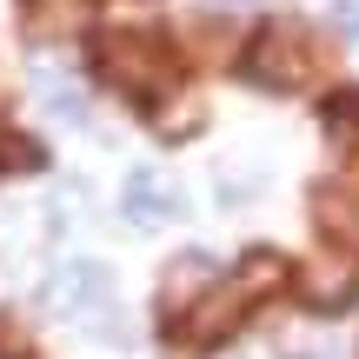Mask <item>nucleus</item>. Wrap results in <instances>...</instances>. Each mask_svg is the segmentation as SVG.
<instances>
[{"mask_svg":"<svg viewBox=\"0 0 359 359\" xmlns=\"http://www.w3.org/2000/svg\"><path fill=\"white\" fill-rule=\"evenodd\" d=\"M34 87H40V100H47V114H53V120H67V127H80V120H87V93H80L74 80H60L53 67H40Z\"/></svg>","mask_w":359,"mask_h":359,"instance_id":"39448f33","label":"nucleus"},{"mask_svg":"<svg viewBox=\"0 0 359 359\" xmlns=\"http://www.w3.org/2000/svg\"><path fill=\"white\" fill-rule=\"evenodd\" d=\"M333 20L346 27V34H359V0H333Z\"/></svg>","mask_w":359,"mask_h":359,"instance_id":"6e6552de","label":"nucleus"},{"mask_svg":"<svg viewBox=\"0 0 359 359\" xmlns=\"http://www.w3.org/2000/svg\"><path fill=\"white\" fill-rule=\"evenodd\" d=\"M154 47H147V40H114V47H107V74L120 80V87L127 93H154Z\"/></svg>","mask_w":359,"mask_h":359,"instance_id":"7ed1b4c3","label":"nucleus"},{"mask_svg":"<svg viewBox=\"0 0 359 359\" xmlns=\"http://www.w3.org/2000/svg\"><path fill=\"white\" fill-rule=\"evenodd\" d=\"M306 40H299V27H266V34L253 40V53H246V80H259V87L286 93L306 80Z\"/></svg>","mask_w":359,"mask_h":359,"instance_id":"f257e3e1","label":"nucleus"},{"mask_svg":"<svg viewBox=\"0 0 359 359\" xmlns=\"http://www.w3.org/2000/svg\"><path fill=\"white\" fill-rule=\"evenodd\" d=\"M180 213V193L167 187V193H160L154 187V173H127V219H133V226H154V219H173Z\"/></svg>","mask_w":359,"mask_h":359,"instance_id":"20e7f679","label":"nucleus"},{"mask_svg":"<svg viewBox=\"0 0 359 359\" xmlns=\"http://www.w3.org/2000/svg\"><path fill=\"white\" fill-rule=\"evenodd\" d=\"M53 293H60L67 306H74V299H100V293H107V273L93 266V259H74V266L60 273V286H53Z\"/></svg>","mask_w":359,"mask_h":359,"instance_id":"423d86ee","label":"nucleus"},{"mask_svg":"<svg viewBox=\"0 0 359 359\" xmlns=\"http://www.w3.org/2000/svg\"><path fill=\"white\" fill-rule=\"evenodd\" d=\"M299 293H306V306H326V313L353 306L359 299V259H320V266H306L299 273Z\"/></svg>","mask_w":359,"mask_h":359,"instance_id":"f03ea898","label":"nucleus"},{"mask_svg":"<svg viewBox=\"0 0 359 359\" xmlns=\"http://www.w3.org/2000/svg\"><path fill=\"white\" fill-rule=\"evenodd\" d=\"M326 127H333L339 140H346V133L359 127V93H339V100H333V114H326Z\"/></svg>","mask_w":359,"mask_h":359,"instance_id":"0eeeda50","label":"nucleus"}]
</instances>
